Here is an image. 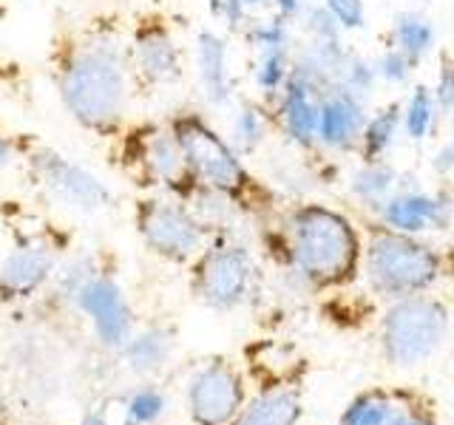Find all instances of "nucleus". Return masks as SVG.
<instances>
[{
  "label": "nucleus",
  "mask_w": 454,
  "mask_h": 425,
  "mask_svg": "<svg viewBox=\"0 0 454 425\" xmlns=\"http://www.w3.org/2000/svg\"><path fill=\"white\" fill-rule=\"evenodd\" d=\"M57 94L68 117L89 134L117 139L128 111V51L111 28L71 37L54 60Z\"/></svg>",
  "instance_id": "obj_1"
},
{
  "label": "nucleus",
  "mask_w": 454,
  "mask_h": 425,
  "mask_svg": "<svg viewBox=\"0 0 454 425\" xmlns=\"http://www.w3.org/2000/svg\"><path fill=\"white\" fill-rule=\"evenodd\" d=\"M278 255L287 273L307 290H340L361 273L364 238L340 210L326 205H298L281 221Z\"/></svg>",
  "instance_id": "obj_2"
},
{
  "label": "nucleus",
  "mask_w": 454,
  "mask_h": 425,
  "mask_svg": "<svg viewBox=\"0 0 454 425\" xmlns=\"http://www.w3.org/2000/svg\"><path fill=\"white\" fill-rule=\"evenodd\" d=\"M179 148L188 159L199 188L216 190L241 210V212H267L273 207V196L255 179L231 139H224L202 113L179 111L168 120Z\"/></svg>",
  "instance_id": "obj_3"
},
{
  "label": "nucleus",
  "mask_w": 454,
  "mask_h": 425,
  "mask_svg": "<svg viewBox=\"0 0 454 425\" xmlns=\"http://www.w3.org/2000/svg\"><path fill=\"white\" fill-rule=\"evenodd\" d=\"M361 269L375 295L401 301L437 287V281L446 275V255L423 236H406L375 221L364 236Z\"/></svg>",
  "instance_id": "obj_4"
},
{
  "label": "nucleus",
  "mask_w": 454,
  "mask_h": 425,
  "mask_svg": "<svg viewBox=\"0 0 454 425\" xmlns=\"http://www.w3.org/2000/svg\"><path fill=\"white\" fill-rule=\"evenodd\" d=\"M117 159L122 174L139 188L176 196L184 202H191V196L199 190V182L168 122H145L122 131L117 136Z\"/></svg>",
  "instance_id": "obj_5"
},
{
  "label": "nucleus",
  "mask_w": 454,
  "mask_h": 425,
  "mask_svg": "<svg viewBox=\"0 0 454 425\" xmlns=\"http://www.w3.org/2000/svg\"><path fill=\"white\" fill-rule=\"evenodd\" d=\"M451 329V312L446 301L432 292L389 301L378 323V346L383 360L395 368H411L446 344Z\"/></svg>",
  "instance_id": "obj_6"
},
{
  "label": "nucleus",
  "mask_w": 454,
  "mask_h": 425,
  "mask_svg": "<svg viewBox=\"0 0 454 425\" xmlns=\"http://www.w3.org/2000/svg\"><path fill=\"white\" fill-rule=\"evenodd\" d=\"M259 267L253 252L231 233L207 238L205 250L191 261V292L213 312H233L255 290Z\"/></svg>",
  "instance_id": "obj_7"
},
{
  "label": "nucleus",
  "mask_w": 454,
  "mask_h": 425,
  "mask_svg": "<svg viewBox=\"0 0 454 425\" xmlns=\"http://www.w3.org/2000/svg\"><path fill=\"white\" fill-rule=\"evenodd\" d=\"M134 227L153 255L170 264H191L207 244V227L184 198L153 193L134 205Z\"/></svg>",
  "instance_id": "obj_8"
},
{
  "label": "nucleus",
  "mask_w": 454,
  "mask_h": 425,
  "mask_svg": "<svg viewBox=\"0 0 454 425\" xmlns=\"http://www.w3.org/2000/svg\"><path fill=\"white\" fill-rule=\"evenodd\" d=\"M333 77L312 60L301 49L295 51L293 71L287 82H284L276 103L270 105L273 120L278 122L281 134L287 136L293 145L312 151L318 148V111L324 94L333 89Z\"/></svg>",
  "instance_id": "obj_9"
},
{
  "label": "nucleus",
  "mask_w": 454,
  "mask_h": 425,
  "mask_svg": "<svg viewBox=\"0 0 454 425\" xmlns=\"http://www.w3.org/2000/svg\"><path fill=\"white\" fill-rule=\"evenodd\" d=\"M26 162L28 174L37 179L40 188L66 207H74L80 212H99L114 202V193L103 179L80 162L68 159L57 148L35 145L28 151Z\"/></svg>",
  "instance_id": "obj_10"
},
{
  "label": "nucleus",
  "mask_w": 454,
  "mask_h": 425,
  "mask_svg": "<svg viewBox=\"0 0 454 425\" xmlns=\"http://www.w3.org/2000/svg\"><path fill=\"white\" fill-rule=\"evenodd\" d=\"M247 377L227 358H213L191 375L184 406L193 425H231L247 403Z\"/></svg>",
  "instance_id": "obj_11"
},
{
  "label": "nucleus",
  "mask_w": 454,
  "mask_h": 425,
  "mask_svg": "<svg viewBox=\"0 0 454 425\" xmlns=\"http://www.w3.org/2000/svg\"><path fill=\"white\" fill-rule=\"evenodd\" d=\"M338 425H440V411L429 391L387 382L355 394Z\"/></svg>",
  "instance_id": "obj_12"
},
{
  "label": "nucleus",
  "mask_w": 454,
  "mask_h": 425,
  "mask_svg": "<svg viewBox=\"0 0 454 425\" xmlns=\"http://www.w3.org/2000/svg\"><path fill=\"white\" fill-rule=\"evenodd\" d=\"M74 306L91 323L94 337L111 352H120L134 335V309L128 304L125 290L108 273H94L68 295Z\"/></svg>",
  "instance_id": "obj_13"
},
{
  "label": "nucleus",
  "mask_w": 454,
  "mask_h": 425,
  "mask_svg": "<svg viewBox=\"0 0 454 425\" xmlns=\"http://www.w3.org/2000/svg\"><path fill=\"white\" fill-rule=\"evenodd\" d=\"M128 66L139 82L151 89H168L184 77V57L162 14H142L131 32Z\"/></svg>",
  "instance_id": "obj_14"
},
{
  "label": "nucleus",
  "mask_w": 454,
  "mask_h": 425,
  "mask_svg": "<svg viewBox=\"0 0 454 425\" xmlns=\"http://www.w3.org/2000/svg\"><path fill=\"white\" fill-rule=\"evenodd\" d=\"M375 219L389 227V230L406 236H426L446 230L454 219V196L446 188L423 190L418 184H403L397 188L387 202L380 205Z\"/></svg>",
  "instance_id": "obj_15"
},
{
  "label": "nucleus",
  "mask_w": 454,
  "mask_h": 425,
  "mask_svg": "<svg viewBox=\"0 0 454 425\" xmlns=\"http://www.w3.org/2000/svg\"><path fill=\"white\" fill-rule=\"evenodd\" d=\"M57 269V250L46 238H28L0 261V298L20 301L32 298L51 281Z\"/></svg>",
  "instance_id": "obj_16"
},
{
  "label": "nucleus",
  "mask_w": 454,
  "mask_h": 425,
  "mask_svg": "<svg viewBox=\"0 0 454 425\" xmlns=\"http://www.w3.org/2000/svg\"><path fill=\"white\" fill-rule=\"evenodd\" d=\"M366 99L333 85L318 111V148L333 153H355L366 125Z\"/></svg>",
  "instance_id": "obj_17"
},
{
  "label": "nucleus",
  "mask_w": 454,
  "mask_h": 425,
  "mask_svg": "<svg viewBox=\"0 0 454 425\" xmlns=\"http://www.w3.org/2000/svg\"><path fill=\"white\" fill-rule=\"evenodd\" d=\"M196 74L199 85H202V94L213 108H224L231 105L233 91H236V80L231 71V49H227V40L213 32V28H202L196 35Z\"/></svg>",
  "instance_id": "obj_18"
},
{
  "label": "nucleus",
  "mask_w": 454,
  "mask_h": 425,
  "mask_svg": "<svg viewBox=\"0 0 454 425\" xmlns=\"http://www.w3.org/2000/svg\"><path fill=\"white\" fill-rule=\"evenodd\" d=\"M304 417V397L295 382L262 386L247 397L231 425H298Z\"/></svg>",
  "instance_id": "obj_19"
},
{
  "label": "nucleus",
  "mask_w": 454,
  "mask_h": 425,
  "mask_svg": "<svg viewBox=\"0 0 454 425\" xmlns=\"http://www.w3.org/2000/svg\"><path fill=\"white\" fill-rule=\"evenodd\" d=\"M176 349V335L168 326H148V329L134 332L128 344L120 349L125 366L139 377H151L168 366Z\"/></svg>",
  "instance_id": "obj_20"
},
{
  "label": "nucleus",
  "mask_w": 454,
  "mask_h": 425,
  "mask_svg": "<svg viewBox=\"0 0 454 425\" xmlns=\"http://www.w3.org/2000/svg\"><path fill=\"white\" fill-rule=\"evenodd\" d=\"M403 136V105L401 103H387L378 111L366 117L364 134L358 142V156L361 162H375L387 159L389 151L397 145V139Z\"/></svg>",
  "instance_id": "obj_21"
},
{
  "label": "nucleus",
  "mask_w": 454,
  "mask_h": 425,
  "mask_svg": "<svg viewBox=\"0 0 454 425\" xmlns=\"http://www.w3.org/2000/svg\"><path fill=\"white\" fill-rule=\"evenodd\" d=\"M401 188V174L395 170L392 162L375 159V162H361L349 176V193L358 198L361 207L378 212L380 205Z\"/></svg>",
  "instance_id": "obj_22"
},
{
  "label": "nucleus",
  "mask_w": 454,
  "mask_h": 425,
  "mask_svg": "<svg viewBox=\"0 0 454 425\" xmlns=\"http://www.w3.org/2000/svg\"><path fill=\"white\" fill-rule=\"evenodd\" d=\"M389 46L406 54L411 66L418 68L437 46V28L423 12H401V14H395V20H392Z\"/></svg>",
  "instance_id": "obj_23"
},
{
  "label": "nucleus",
  "mask_w": 454,
  "mask_h": 425,
  "mask_svg": "<svg viewBox=\"0 0 454 425\" xmlns=\"http://www.w3.org/2000/svg\"><path fill=\"white\" fill-rule=\"evenodd\" d=\"M401 105H403V136L418 142V145L429 139L437 131V122L443 120L437 111L432 85H426V82L411 85Z\"/></svg>",
  "instance_id": "obj_24"
},
{
  "label": "nucleus",
  "mask_w": 454,
  "mask_h": 425,
  "mask_svg": "<svg viewBox=\"0 0 454 425\" xmlns=\"http://www.w3.org/2000/svg\"><path fill=\"white\" fill-rule=\"evenodd\" d=\"M295 51L293 46H281V49H262L255 51V66H253V82L259 89L264 105L270 108L276 103V97L281 94L284 82H287L290 71H293Z\"/></svg>",
  "instance_id": "obj_25"
},
{
  "label": "nucleus",
  "mask_w": 454,
  "mask_h": 425,
  "mask_svg": "<svg viewBox=\"0 0 454 425\" xmlns=\"http://www.w3.org/2000/svg\"><path fill=\"white\" fill-rule=\"evenodd\" d=\"M270 122H273V113L267 111V105H259V103L239 105L236 117L231 122V145L241 156L255 153L267 142Z\"/></svg>",
  "instance_id": "obj_26"
},
{
  "label": "nucleus",
  "mask_w": 454,
  "mask_h": 425,
  "mask_svg": "<svg viewBox=\"0 0 454 425\" xmlns=\"http://www.w3.org/2000/svg\"><path fill=\"white\" fill-rule=\"evenodd\" d=\"M168 414V394L153 386V382H142L122 403L120 425H156Z\"/></svg>",
  "instance_id": "obj_27"
},
{
  "label": "nucleus",
  "mask_w": 454,
  "mask_h": 425,
  "mask_svg": "<svg viewBox=\"0 0 454 425\" xmlns=\"http://www.w3.org/2000/svg\"><path fill=\"white\" fill-rule=\"evenodd\" d=\"M335 85H340V89L352 91L355 97H361V99H369V94H372V91H375V85H378L375 63H372V60H366L364 54H358V51H352V49H349L344 66H340V71H338Z\"/></svg>",
  "instance_id": "obj_28"
},
{
  "label": "nucleus",
  "mask_w": 454,
  "mask_h": 425,
  "mask_svg": "<svg viewBox=\"0 0 454 425\" xmlns=\"http://www.w3.org/2000/svg\"><path fill=\"white\" fill-rule=\"evenodd\" d=\"M245 40L253 46V51H262V49H281V46H293V32H290V23L278 18L273 12L270 18H253L247 23Z\"/></svg>",
  "instance_id": "obj_29"
},
{
  "label": "nucleus",
  "mask_w": 454,
  "mask_h": 425,
  "mask_svg": "<svg viewBox=\"0 0 454 425\" xmlns=\"http://www.w3.org/2000/svg\"><path fill=\"white\" fill-rule=\"evenodd\" d=\"M375 71H378V82H387L392 89H403L409 85L411 74H415V66L406 54H401L395 46H387L375 57Z\"/></svg>",
  "instance_id": "obj_30"
},
{
  "label": "nucleus",
  "mask_w": 454,
  "mask_h": 425,
  "mask_svg": "<svg viewBox=\"0 0 454 425\" xmlns=\"http://www.w3.org/2000/svg\"><path fill=\"white\" fill-rule=\"evenodd\" d=\"M301 26L309 42H338L344 40V28L338 26V20L326 12L321 4H309L307 12L301 14Z\"/></svg>",
  "instance_id": "obj_31"
},
{
  "label": "nucleus",
  "mask_w": 454,
  "mask_h": 425,
  "mask_svg": "<svg viewBox=\"0 0 454 425\" xmlns=\"http://www.w3.org/2000/svg\"><path fill=\"white\" fill-rule=\"evenodd\" d=\"M432 94H434L440 117H451L454 113V57L449 51H440V66H437Z\"/></svg>",
  "instance_id": "obj_32"
},
{
  "label": "nucleus",
  "mask_w": 454,
  "mask_h": 425,
  "mask_svg": "<svg viewBox=\"0 0 454 425\" xmlns=\"http://www.w3.org/2000/svg\"><path fill=\"white\" fill-rule=\"evenodd\" d=\"M333 14L344 32H361L366 26V4L364 0H318Z\"/></svg>",
  "instance_id": "obj_33"
},
{
  "label": "nucleus",
  "mask_w": 454,
  "mask_h": 425,
  "mask_svg": "<svg viewBox=\"0 0 454 425\" xmlns=\"http://www.w3.org/2000/svg\"><path fill=\"white\" fill-rule=\"evenodd\" d=\"M432 170L443 179L454 174V142H443V145L432 153Z\"/></svg>",
  "instance_id": "obj_34"
},
{
  "label": "nucleus",
  "mask_w": 454,
  "mask_h": 425,
  "mask_svg": "<svg viewBox=\"0 0 454 425\" xmlns=\"http://www.w3.org/2000/svg\"><path fill=\"white\" fill-rule=\"evenodd\" d=\"M307 6H309V0H273V12L287 23L301 20V14L307 12Z\"/></svg>",
  "instance_id": "obj_35"
},
{
  "label": "nucleus",
  "mask_w": 454,
  "mask_h": 425,
  "mask_svg": "<svg viewBox=\"0 0 454 425\" xmlns=\"http://www.w3.org/2000/svg\"><path fill=\"white\" fill-rule=\"evenodd\" d=\"M20 156L18 151V142H14L12 136H6L4 131H0V170H6L14 165V159Z\"/></svg>",
  "instance_id": "obj_36"
},
{
  "label": "nucleus",
  "mask_w": 454,
  "mask_h": 425,
  "mask_svg": "<svg viewBox=\"0 0 454 425\" xmlns=\"http://www.w3.org/2000/svg\"><path fill=\"white\" fill-rule=\"evenodd\" d=\"M236 4L241 6V9H247L250 14H255L259 9H264V6H270L273 0H236Z\"/></svg>",
  "instance_id": "obj_37"
},
{
  "label": "nucleus",
  "mask_w": 454,
  "mask_h": 425,
  "mask_svg": "<svg viewBox=\"0 0 454 425\" xmlns=\"http://www.w3.org/2000/svg\"><path fill=\"white\" fill-rule=\"evenodd\" d=\"M77 425H111V422H108L106 414H97V411H94V414H85Z\"/></svg>",
  "instance_id": "obj_38"
},
{
  "label": "nucleus",
  "mask_w": 454,
  "mask_h": 425,
  "mask_svg": "<svg viewBox=\"0 0 454 425\" xmlns=\"http://www.w3.org/2000/svg\"><path fill=\"white\" fill-rule=\"evenodd\" d=\"M0 425H9V406L4 394H0Z\"/></svg>",
  "instance_id": "obj_39"
},
{
  "label": "nucleus",
  "mask_w": 454,
  "mask_h": 425,
  "mask_svg": "<svg viewBox=\"0 0 454 425\" xmlns=\"http://www.w3.org/2000/svg\"><path fill=\"white\" fill-rule=\"evenodd\" d=\"M446 275L454 281V250H449V252H446Z\"/></svg>",
  "instance_id": "obj_40"
}]
</instances>
